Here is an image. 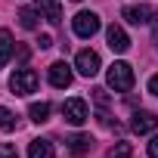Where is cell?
I'll return each mask as SVG.
<instances>
[{"instance_id": "1", "label": "cell", "mask_w": 158, "mask_h": 158, "mask_svg": "<svg viewBox=\"0 0 158 158\" xmlns=\"http://www.w3.org/2000/svg\"><path fill=\"white\" fill-rule=\"evenodd\" d=\"M133 68L127 65V62H115L112 68H109V87L115 90V93H127V90H133Z\"/></svg>"}, {"instance_id": "2", "label": "cell", "mask_w": 158, "mask_h": 158, "mask_svg": "<svg viewBox=\"0 0 158 158\" xmlns=\"http://www.w3.org/2000/svg\"><path fill=\"white\" fill-rule=\"evenodd\" d=\"M121 16L130 25H152V22H158V10L149 6V3H130V6H124Z\"/></svg>"}, {"instance_id": "3", "label": "cell", "mask_w": 158, "mask_h": 158, "mask_svg": "<svg viewBox=\"0 0 158 158\" xmlns=\"http://www.w3.org/2000/svg\"><path fill=\"white\" fill-rule=\"evenodd\" d=\"M10 90H13L16 96H28V93H34V90H37V74H34L31 68H19V71L10 77Z\"/></svg>"}, {"instance_id": "4", "label": "cell", "mask_w": 158, "mask_h": 158, "mask_svg": "<svg viewBox=\"0 0 158 158\" xmlns=\"http://www.w3.org/2000/svg\"><path fill=\"white\" fill-rule=\"evenodd\" d=\"M62 118H65L68 124H74V127H81V124L90 118L87 102H84V99H77V96H74V99H65V102H62Z\"/></svg>"}, {"instance_id": "5", "label": "cell", "mask_w": 158, "mask_h": 158, "mask_svg": "<svg viewBox=\"0 0 158 158\" xmlns=\"http://www.w3.org/2000/svg\"><path fill=\"white\" fill-rule=\"evenodd\" d=\"M71 28H74V34H77V37H93V34L99 31V16L84 10V13H77V16H74Z\"/></svg>"}, {"instance_id": "6", "label": "cell", "mask_w": 158, "mask_h": 158, "mask_svg": "<svg viewBox=\"0 0 158 158\" xmlns=\"http://www.w3.org/2000/svg\"><path fill=\"white\" fill-rule=\"evenodd\" d=\"M74 68L81 71L84 77L99 74V53H93V50H81V53L74 56Z\"/></svg>"}, {"instance_id": "7", "label": "cell", "mask_w": 158, "mask_h": 158, "mask_svg": "<svg viewBox=\"0 0 158 158\" xmlns=\"http://www.w3.org/2000/svg\"><path fill=\"white\" fill-rule=\"evenodd\" d=\"M158 127V115H152V112H133V118H130V130L133 133H152Z\"/></svg>"}, {"instance_id": "8", "label": "cell", "mask_w": 158, "mask_h": 158, "mask_svg": "<svg viewBox=\"0 0 158 158\" xmlns=\"http://www.w3.org/2000/svg\"><path fill=\"white\" fill-rule=\"evenodd\" d=\"M106 40H109V47H112L115 53H127V50H130V37H127V31H124L121 25H109Z\"/></svg>"}, {"instance_id": "9", "label": "cell", "mask_w": 158, "mask_h": 158, "mask_svg": "<svg viewBox=\"0 0 158 158\" xmlns=\"http://www.w3.org/2000/svg\"><path fill=\"white\" fill-rule=\"evenodd\" d=\"M50 84L59 87V90H65V87L71 84V68H68L65 62H53V65H50Z\"/></svg>"}, {"instance_id": "10", "label": "cell", "mask_w": 158, "mask_h": 158, "mask_svg": "<svg viewBox=\"0 0 158 158\" xmlns=\"http://www.w3.org/2000/svg\"><path fill=\"white\" fill-rule=\"evenodd\" d=\"M28 158H56L53 143H50V139H31V146H28Z\"/></svg>"}, {"instance_id": "11", "label": "cell", "mask_w": 158, "mask_h": 158, "mask_svg": "<svg viewBox=\"0 0 158 158\" xmlns=\"http://www.w3.org/2000/svg\"><path fill=\"white\" fill-rule=\"evenodd\" d=\"M37 10L47 16V22H50V25H59V22H62V10H59L56 0H37Z\"/></svg>"}, {"instance_id": "12", "label": "cell", "mask_w": 158, "mask_h": 158, "mask_svg": "<svg viewBox=\"0 0 158 158\" xmlns=\"http://www.w3.org/2000/svg\"><path fill=\"white\" fill-rule=\"evenodd\" d=\"M10 59H13V37H10V31H0V68Z\"/></svg>"}, {"instance_id": "13", "label": "cell", "mask_w": 158, "mask_h": 158, "mask_svg": "<svg viewBox=\"0 0 158 158\" xmlns=\"http://www.w3.org/2000/svg\"><path fill=\"white\" fill-rule=\"evenodd\" d=\"M28 115H31V121H34V124H44V121L50 118V102H31Z\"/></svg>"}, {"instance_id": "14", "label": "cell", "mask_w": 158, "mask_h": 158, "mask_svg": "<svg viewBox=\"0 0 158 158\" xmlns=\"http://www.w3.org/2000/svg\"><path fill=\"white\" fill-rule=\"evenodd\" d=\"M37 16H40V10H28V6H25V10L19 13V25L28 28V31H34V28H37Z\"/></svg>"}, {"instance_id": "15", "label": "cell", "mask_w": 158, "mask_h": 158, "mask_svg": "<svg viewBox=\"0 0 158 158\" xmlns=\"http://www.w3.org/2000/svg\"><path fill=\"white\" fill-rule=\"evenodd\" d=\"M68 146H71V149H74V152H87V149H90V146H93V139H90V136H87V133H74V136H71V139H68Z\"/></svg>"}, {"instance_id": "16", "label": "cell", "mask_w": 158, "mask_h": 158, "mask_svg": "<svg viewBox=\"0 0 158 158\" xmlns=\"http://www.w3.org/2000/svg\"><path fill=\"white\" fill-rule=\"evenodd\" d=\"M0 130H16V115L10 112V109H3V106H0Z\"/></svg>"}, {"instance_id": "17", "label": "cell", "mask_w": 158, "mask_h": 158, "mask_svg": "<svg viewBox=\"0 0 158 158\" xmlns=\"http://www.w3.org/2000/svg\"><path fill=\"white\" fill-rule=\"evenodd\" d=\"M112 158H133V149H130V143H118V146L112 149Z\"/></svg>"}, {"instance_id": "18", "label": "cell", "mask_w": 158, "mask_h": 158, "mask_svg": "<svg viewBox=\"0 0 158 158\" xmlns=\"http://www.w3.org/2000/svg\"><path fill=\"white\" fill-rule=\"evenodd\" d=\"M37 44H40V50H50V47H53V37H50V34H40Z\"/></svg>"}, {"instance_id": "19", "label": "cell", "mask_w": 158, "mask_h": 158, "mask_svg": "<svg viewBox=\"0 0 158 158\" xmlns=\"http://www.w3.org/2000/svg\"><path fill=\"white\" fill-rule=\"evenodd\" d=\"M149 158H158V136H152L149 143Z\"/></svg>"}, {"instance_id": "20", "label": "cell", "mask_w": 158, "mask_h": 158, "mask_svg": "<svg viewBox=\"0 0 158 158\" xmlns=\"http://www.w3.org/2000/svg\"><path fill=\"white\" fill-rule=\"evenodd\" d=\"M93 96H96V102H99V106H106V102H109V96H106V90H93Z\"/></svg>"}, {"instance_id": "21", "label": "cell", "mask_w": 158, "mask_h": 158, "mask_svg": "<svg viewBox=\"0 0 158 158\" xmlns=\"http://www.w3.org/2000/svg\"><path fill=\"white\" fill-rule=\"evenodd\" d=\"M10 155H13V146L3 143V146H0V158H10Z\"/></svg>"}, {"instance_id": "22", "label": "cell", "mask_w": 158, "mask_h": 158, "mask_svg": "<svg viewBox=\"0 0 158 158\" xmlns=\"http://www.w3.org/2000/svg\"><path fill=\"white\" fill-rule=\"evenodd\" d=\"M149 93H155V96H158V74H155V77H149Z\"/></svg>"}, {"instance_id": "23", "label": "cell", "mask_w": 158, "mask_h": 158, "mask_svg": "<svg viewBox=\"0 0 158 158\" xmlns=\"http://www.w3.org/2000/svg\"><path fill=\"white\" fill-rule=\"evenodd\" d=\"M10 158H19V155H16V152H13V155H10Z\"/></svg>"}, {"instance_id": "24", "label": "cell", "mask_w": 158, "mask_h": 158, "mask_svg": "<svg viewBox=\"0 0 158 158\" xmlns=\"http://www.w3.org/2000/svg\"><path fill=\"white\" fill-rule=\"evenodd\" d=\"M155 40H158V34H155Z\"/></svg>"}]
</instances>
